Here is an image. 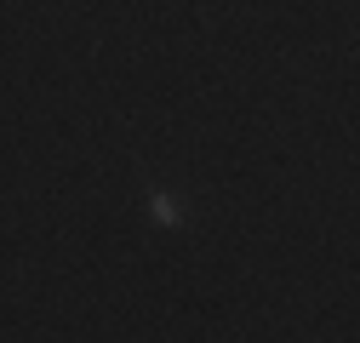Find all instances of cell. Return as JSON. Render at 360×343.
Instances as JSON below:
<instances>
[{"label": "cell", "instance_id": "obj_1", "mask_svg": "<svg viewBox=\"0 0 360 343\" xmlns=\"http://www.w3.org/2000/svg\"><path fill=\"white\" fill-rule=\"evenodd\" d=\"M155 218H160V224H177V206H172L166 195H155Z\"/></svg>", "mask_w": 360, "mask_h": 343}]
</instances>
